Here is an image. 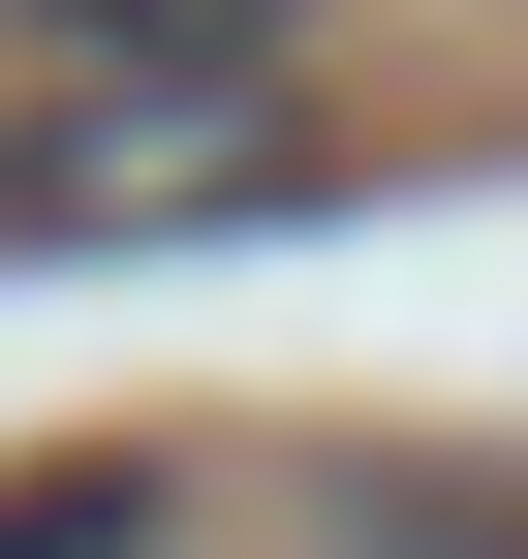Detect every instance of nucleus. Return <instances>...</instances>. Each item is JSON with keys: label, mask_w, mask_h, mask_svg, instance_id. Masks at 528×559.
<instances>
[{"label": "nucleus", "mask_w": 528, "mask_h": 559, "mask_svg": "<svg viewBox=\"0 0 528 559\" xmlns=\"http://www.w3.org/2000/svg\"><path fill=\"white\" fill-rule=\"evenodd\" d=\"M0 32H32V62H94V94H249L311 0H0Z\"/></svg>", "instance_id": "f03ea898"}, {"label": "nucleus", "mask_w": 528, "mask_h": 559, "mask_svg": "<svg viewBox=\"0 0 528 559\" xmlns=\"http://www.w3.org/2000/svg\"><path fill=\"white\" fill-rule=\"evenodd\" d=\"M0 559H156V466H32V498H0Z\"/></svg>", "instance_id": "7ed1b4c3"}, {"label": "nucleus", "mask_w": 528, "mask_h": 559, "mask_svg": "<svg viewBox=\"0 0 528 559\" xmlns=\"http://www.w3.org/2000/svg\"><path fill=\"white\" fill-rule=\"evenodd\" d=\"M249 187H311L280 94H94V62H62V124L0 156V249H32V218H249Z\"/></svg>", "instance_id": "f257e3e1"}]
</instances>
